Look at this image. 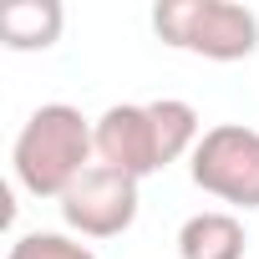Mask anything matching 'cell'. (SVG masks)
I'll list each match as a JSON object with an SVG mask.
<instances>
[{
    "mask_svg": "<svg viewBox=\"0 0 259 259\" xmlns=\"http://www.w3.org/2000/svg\"><path fill=\"white\" fill-rule=\"evenodd\" d=\"M198 112L178 97L158 102H117L97 117V163L127 173V178H153L183 153L198 148Z\"/></svg>",
    "mask_w": 259,
    "mask_h": 259,
    "instance_id": "obj_1",
    "label": "cell"
},
{
    "mask_svg": "<svg viewBox=\"0 0 259 259\" xmlns=\"http://www.w3.org/2000/svg\"><path fill=\"white\" fill-rule=\"evenodd\" d=\"M97 158V122H87L71 102H46L26 117L11 148L16 183L36 198H66V188L92 168Z\"/></svg>",
    "mask_w": 259,
    "mask_h": 259,
    "instance_id": "obj_2",
    "label": "cell"
},
{
    "mask_svg": "<svg viewBox=\"0 0 259 259\" xmlns=\"http://www.w3.org/2000/svg\"><path fill=\"white\" fill-rule=\"evenodd\" d=\"M153 31L173 51H193L203 61H244L259 51V16L234 0H158Z\"/></svg>",
    "mask_w": 259,
    "mask_h": 259,
    "instance_id": "obj_3",
    "label": "cell"
},
{
    "mask_svg": "<svg viewBox=\"0 0 259 259\" xmlns=\"http://www.w3.org/2000/svg\"><path fill=\"white\" fill-rule=\"evenodd\" d=\"M193 183L234 208H259V133L244 122H219L198 138L193 163H188Z\"/></svg>",
    "mask_w": 259,
    "mask_h": 259,
    "instance_id": "obj_4",
    "label": "cell"
},
{
    "mask_svg": "<svg viewBox=\"0 0 259 259\" xmlns=\"http://www.w3.org/2000/svg\"><path fill=\"white\" fill-rule=\"evenodd\" d=\"M61 219L87 239H117L138 219V178H127L107 163H92L61 198Z\"/></svg>",
    "mask_w": 259,
    "mask_h": 259,
    "instance_id": "obj_5",
    "label": "cell"
},
{
    "mask_svg": "<svg viewBox=\"0 0 259 259\" xmlns=\"http://www.w3.org/2000/svg\"><path fill=\"white\" fill-rule=\"evenodd\" d=\"M61 26H66L61 0H16L0 11V41L11 51H46L61 41Z\"/></svg>",
    "mask_w": 259,
    "mask_h": 259,
    "instance_id": "obj_6",
    "label": "cell"
},
{
    "mask_svg": "<svg viewBox=\"0 0 259 259\" xmlns=\"http://www.w3.org/2000/svg\"><path fill=\"white\" fill-rule=\"evenodd\" d=\"M178 254L183 259H244V224L224 208L193 213L178 229Z\"/></svg>",
    "mask_w": 259,
    "mask_h": 259,
    "instance_id": "obj_7",
    "label": "cell"
},
{
    "mask_svg": "<svg viewBox=\"0 0 259 259\" xmlns=\"http://www.w3.org/2000/svg\"><path fill=\"white\" fill-rule=\"evenodd\" d=\"M6 259H97L87 244H76V239H66V234H21L16 244H11V254Z\"/></svg>",
    "mask_w": 259,
    "mask_h": 259,
    "instance_id": "obj_8",
    "label": "cell"
}]
</instances>
